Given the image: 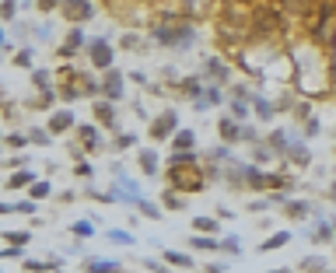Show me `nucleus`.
Wrapping results in <instances>:
<instances>
[{
  "instance_id": "nucleus-1",
  "label": "nucleus",
  "mask_w": 336,
  "mask_h": 273,
  "mask_svg": "<svg viewBox=\"0 0 336 273\" xmlns=\"http://www.w3.org/2000/svg\"><path fill=\"white\" fill-rule=\"evenodd\" d=\"M175 130V112H165V116H158L154 119V126H151V136L154 140H165V136Z\"/></svg>"
},
{
  "instance_id": "nucleus-2",
  "label": "nucleus",
  "mask_w": 336,
  "mask_h": 273,
  "mask_svg": "<svg viewBox=\"0 0 336 273\" xmlns=\"http://www.w3.org/2000/svg\"><path fill=\"white\" fill-rule=\"evenodd\" d=\"M91 60H95L98 67H109V63H112V53H109V46H105V39H98L95 46H91Z\"/></svg>"
},
{
  "instance_id": "nucleus-3",
  "label": "nucleus",
  "mask_w": 336,
  "mask_h": 273,
  "mask_svg": "<svg viewBox=\"0 0 336 273\" xmlns=\"http://www.w3.org/2000/svg\"><path fill=\"white\" fill-rule=\"evenodd\" d=\"M67 14H70V18H88V14H91V4L74 0V4H67Z\"/></svg>"
},
{
  "instance_id": "nucleus-4",
  "label": "nucleus",
  "mask_w": 336,
  "mask_h": 273,
  "mask_svg": "<svg viewBox=\"0 0 336 273\" xmlns=\"http://www.w3.org/2000/svg\"><path fill=\"white\" fill-rule=\"evenodd\" d=\"M105 95L109 98L123 95V81H119V74H109V77H105Z\"/></svg>"
},
{
  "instance_id": "nucleus-5",
  "label": "nucleus",
  "mask_w": 336,
  "mask_h": 273,
  "mask_svg": "<svg viewBox=\"0 0 336 273\" xmlns=\"http://www.w3.org/2000/svg\"><path fill=\"white\" fill-rule=\"evenodd\" d=\"M221 133L228 136V140H242V130H238L235 123H231V119H221V126H218Z\"/></svg>"
},
{
  "instance_id": "nucleus-6",
  "label": "nucleus",
  "mask_w": 336,
  "mask_h": 273,
  "mask_svg": "<svg viewBox=\"0 0 336 273\" xmlns=\"http://www.w3.org/2000/svg\"><path fill=\"white\" fill-rule=\"evenodd\" d=\"M140 165H144L147 176H154V172H158V158H154V151H144V154H140Z\"/></svg>"
},
{
  "instance_id": "nucleus-7",
  "label": "nucleus",
  "mask_w": 336,
  "mask_h": 273,
  "mask_svg": "<svg viewBox=\"0 0 336 273\" xmlns=\"http://www.w3.org/2000/svg\"><path fill=\"white\" fill-rule=\"evenodd\" d=\"M287 238H291V235H287V231L273 235V238H270V242H266V245L259 249V252H273V249H280V245H287Z\"/></svg>"
},
{
  "instance_id": "nucleus-8",
  "label": "nucleus",
  "mask_w": 336,
  "mask_h": 273,
  "mask_svg": "<svg viewBox=\"0 0 336 273\" xmlns=\"http://www.w3.org/2000/svg\"><path fill=\"white\" fill-rule=\"evenodd\" d=\"M95 116H98L102 123H112L116 112H112V105H109V102H98V105H95Z\"/></svg>"
},
{
  "instance_id": "nucleus-9",
  "label": "nucleus",
  "mask_w": 336,
  "mask_h": 273,
  "mask_svg": "<svg viewBox=\"0 0 336 273\" xmlns=\"http://www.w3.org/2000/svg\"><path fill=\"white\" fill-rule=\"evenodd\" d=\"M70 123H74V116H70V112H56V116H53V133H60V130H67Z\"/></svg>"
},
{
  "instance_id": "nucleus-10",
  "label": "nucleus",
  "mask_w": 336,
  "mask_h": 273,
  "mask_svg": "<svg viewBox=\"0 0 336 273\" xmlns=\"http://www.w3.org/2000/svg\"><path fill=\"white\" fill-rule=\"evenodd\" d=\"M165 259L172 266H193V256H182V252H165Z\"/></svg>"
},
{
  "instance_id": "nucleus-11",
  "label": "nucleus",
  "mask_w": 336,
  "mask_h": 273,
  "mask_svg": "<svg viewBox=\"0 0 336 273\" xmlns=\"http://www.w3.org/2000/svg\"><path fill=\"white\" fill-rule=\"evenodd\" d=\"M193 249H203V252H218L221 245L214 242V238H193Z\"/></svg>"
},
{
  "instance_id": "nucleus-12",
  "label": "nucleus",
  "mask_w": 336,
  "mask_h": 273,
  "mask_svg": "<svg viewBox=\"0 0 336 273\" xmlns=\"http://www.w3.org/2000/svg\"><path fill=\"white\" fill-rule=\"evenodd\" d=\"M175 147H179V151L193 147V133H189V130H179V133H175Z\"/></svg>"
},
{
  "instance_id": "nucleus-13",
  "label": "nucleus",
  "mask_w": 336,
  "mask_h": 273,
  "mask_svg": "<svg viewBox=\"0 0 336 273\" xmlns=\"http://www.w3.org/2000/svg\"><path fill=\"white\" fill-rule=\"evenodd\" d=\"M7 245H28V231H7Z\"/></svg>"
},
{
  "instance_id": "nucleus-14",
  "label": "nucleus",
  "mask_w": 336,
  "mask_h": 273,
  "mask_svg": "<svg viewBox=\"0 0 336 273\" xmlns=\"http://www.w3.org/2000/svg\"><path fill=\"white\" fill-rule=\"evenodd\" d=\"M88 273H119V266H116V263H91Z\"/></svg>"
},
{
  "instance_id": "nucleus-15",
  "label": "nucleus",
  "mask_w": 336,
  "mask_h": 273,
  "mask_svg": "<svg viewBox=\"0 0 336 273\" xmlns=\"http://www.w3.org/2000/svg\"><path fill=\"white\" fill-rule=\"evenodd\" d=\"M28 182H32V172H18V176H11L7 186H11V189H18V186H28Z\"/></svg>"
},
{
  "instance_id": "nucleus-16",
  "label": "nucleus",
  "mask_w": 336,
  "mask_h": 273,
  "mask_svg": "<svg viewBox=\"0 0 336 273\" xmlns=\"http://www.w3.org/2000/svg\"><path fill=\"white\" fill-rule=\"evenodd\" d=\"M193 224H196V231H218V221H210V217H196Z\"/></svg>"
},
{
  "instance_id": "nucleus-17",
  "label": "nucleus",
  "mask_w": 336,
  "mask_h": 273,
  "mask_svg": "<svg viewBox=\"0 0 336 273\" xmlns=\"http://www.w3.org/2000/svg\"><path fill=\"white\" fill-rule=\"evenodd\" d=\"M81 46V32H74L70 39H67V46H63V56H74V49Z\"/></svg>"
},
{
  "instance_id": "nucleus-18",
  "label": "nucleus",
  "mask_w": 336,
  "mask_h": 273,
  "mask_svg": "<svg viewBox=\"0 0 336 273\" xmlns=\"http://www.w3.org/2000/svg\"><path fill=\"white\" fill-rule=\"evenodd\" d=\"M301 266H305V270H326V259H319V256H312V259H305V263H301Z\"/></svg>"
},
{
  "instance_id": "nucleus-19",
  "label": "nucleus",
  "mask_w": 336,
  "mask_h": 273,
  "mask_svg": "<svg viewBox=\"0 0 336 273\" xmlns=\"http://www.w3.org/2000/svg\"><path fill=\"white\" fill-rule=\"evenodd\" d=\"M221 249H224L228 256H238V238H224V242H221Z\"/></svg>"
},
{
  "instance_id": "nucleus-20",
  "label": "nucleus",
  "mask_w": 336,
  "mask_h": 273,
  "mask_svg": "<svg viewBox=\"0 0 336 273\" xmlns=\"http://www.w3.org/2000/svg\"><path fill=\"white\" fill-rule=\"evenodd\" d=\"M256 112L263 119H270V116H273V105H270V102H256Z\"/></svg>"
},
{
  "instance_id": "nucleus-21",
  "label": "nucleus",
  "mask_w": 336,
  "mask_h": 273,
  "mask_svg": "<svg viewBox=\"0 0 336 273\" xmlns=\"http://www.w3.org/2000/svg\"><path fill=\"white\" fill-rule=\"evenodd\" d=\"M210 74H218V77H224V74H228V67H224L221 60H210Z\"/></svg>"
},
{
  "instance_id": "nucleus-22",
  "label": "nucleus",
  "mask_w": 336,
  "mask_h": 273,
  "mask_svg": "<svg viewBox=\"0 0 336 273\" xmlns=\"http://www.w3.org/2000/svg\"><path fill=\"white\" fill-rule=\"evenodd\" d=\"M74 235H81V238H88V235H91V224H88V221H81V224H74Z\"/></svg>"
},
{
  "instance_id": "nucleus-23",
  "label": "nucleus",
  "mask_w": 336,
  "mask_h": 273,
  "mask_svg": "<svg viewBox=\"0 0 336 273\" xmlns=\"http://www.w3.org/2000/svg\"><path fill=\"white\" fill-rule=\"evenodd\" d=\"M46 193H49V186H46V182H35V186H32V196H35V200H42Z\"/></svg>"
},
{
  "instance_id": "nucleus-24",
  "label": "nucleus",
  "mask_w": 336,
  "mask_h": 273,
  "mask_svg": "<svg viewBox=\"0 0 336 273\" xmlns=\"http://www.w3.org/2000/svg\"><path fill=\"white\" fill-rule=\"evenodd\" d=\"M81 136H84V140H88V144H91V147H95V144H98V140H95V130H91V126H81Z\"/></svg>"
},
{
  "instance_id": "nucleus-25",
  "label": "nucleus",
  "mask_w": 336,
  "mask_h": 273,
  "mask_svg": "<svg viewBox=\"0 0 336 273\" xmlns=\"http://www.w3.org/2000/svg\"><path fill=\"white\" fill-rule=\"evenodd\" d=\"M287 210H291V214H294V217H301V214H308V203H291Z\"/></svg>"
},
{
  "instance_id": "nucleus-26",
  "label": "nucleus",
  "mask_w": 336,
  "mask_h": 273,
  "mask_svg": "<svg viewBox=\"0 0 336 273\" xmlns=\"http://www.w3.org/2000/svg\"><path fill=\"white\" fill-rule=\"evenodd\" d=\"M28 270H35V273H42V270H53V263H28Z\"/></svg>"
},
{
  "instance_id": "nucleus-27",
  "label": "nucleus",
  "mask_w": 336,
  "mask_h": 273,
  "mask_svg": "<svg viewBox=\"0 0 336 273\" xmlns=\"http://www.w3.org/2000/svg\"><path fill=\"white\" fill-rule=\"evenodd\" d=\"M231 112H235V116L242 119V116H245V112H249V109H245V102H235V105H231Z\"/></svg>"
},
{
  "instance_id": "nucleus-28",
  "label": "nucleus",
  "mask_w": 336,
  "mask_h": 273,
  "mask_svg": "<svg viewBox=\"0 0 336 273\" xmlns=\"http://www.w3.org/2000/svg\"><path fill=\"white\" fill-rule=\"evenodd\" d=\"M109 238H112V242H130V235H126V231H109Z\"/></svg>"
},
{
  "instance_id": "nucleus-29",
  "label": "nucleus",
  "mask_w": 336,
  "mask_h": 273,
  "mask_svg": "<svg viewBox=\"0 0 336 273\" xmlns=\"http://www.w3.org/2000/svg\"><path fill=\"white\" fill-rule=\"evenodd\" d=\"M333 77H336V39H333Z\"/></svg>"
},
{
  "instance_id": "nucleus-30",
  "label": "nucleus",
  "mask_w": 336,
  "mask_h": 273,
  "mask_svg": "<svg viewBox=\"0 0 336 273\" xmlns=\"http://www.w3.org/2000/svg\"><path fill=\"white\" fill-rule=\"evenodd\" d=\"M53 4H56V0H42V7H53Z\"/></svg>"
},
{
  "instance_id": "nucleus-31",
  "label": "nucleus",
  "mask_w": 336,
  "mask_h": 273,
  "mask_svg": "<svg viewBox=\"0 0 336 273\" xmlns=\"http://www.w3.org/2000/svg\"><path fill=\"white\" fill-rule=\"evenodd\" d=\"M270 273H291V270H270Z\"/></svg>"
}]
</instances>
